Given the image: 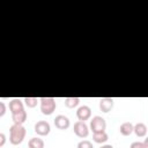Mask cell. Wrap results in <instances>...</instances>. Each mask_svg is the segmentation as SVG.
I'll return each mask as SVG.
<instances>
[{
    "instance_id": "obj_1",
    "label": "cell",
    "mask_w": 148,
    "mask_h": 148,
    "mask_svg": "<svg viewBox=\"0 0 148 148\" xmlns=\"http://www.w3.org/2000/svg\"><path fill=\"white\" fill-rule=\"evenodd\" d=\"M25 128L23 125H17V124H13L9 127V141L12 145L16 146L20 145L24 138H25Z\"/></svg>"
},
{
    "instance_id": "obj_2",
    "label": "cell",
    "mask_w": 148,
    "mask_h": 148,
    "mask_svg": "<svg viewBox=\"0 0 148 148\" xmlns=\"http://www.w3.org/2000/svg\"><path fill=\"white\" fill-rule=\"evenodd\" d=\"M40 102V111L45 116H50L54 112L57 104H56V99L52 97H42L39 98Z\"/></svg>"
},
{
    "instance_id": "obj_3",
    "label": "cell",
    "mask_w": 148,
    "mask_h": 148,
    "mask_svg": "<svg viewBox=\"0 0 148 148\" xmlns=\"http://www.w3.org/2000/svg\"><path fill=\"white\" fill-rule=\"evenodd\" d=\"M90 130L92 133H98V132H104L106 128V121L103 117L101 116H95L90 120Z\"/></svg>"
},
{
    "instance_id": "obj_4",
    "label": "cell",
    "mask_w": 148,
    "mask_h": 148,
    "mask_svg": "<svg viewBox=\"0 0 148 148\" xmlns=\"http://www.w3.org/2000/svg\"><path fill=\"white\" fill-rule=\"evenodd\" d=\"M73 130H74V133L79 138H87L88 134H89V127H88V125L84 121H81V120H79V121H76L74 124Z\"/></svg>"
},
{
    "instance_id": "obj_5",
    "label": "cell",
    "mask_w": 148,
    "mask_h": 148,
    "mask_svg": "<svg viewBox=\"0 0 148 148\" xmlns=\"http://www.w3.org/2000/svg\"><path fill=\"white\" fill-rule=\"evenodd\" d=\"M50 131H51V126H50V124H49L47 121H45V120H39V121H37V123L35 124V132H36L38 135H40V136L47 135V134L50 133Z\"/></svg>"
},
{
    "instance_id": "obj_6",
    "label": "cell",
    "mask_w": 148,
    "mask_h": 148,
    "mask_svg": "<svg viewBox=\"0 0 148 148\" xmlns=\"http://www.w3.org/2000/svg\"><path fill=\"white\" fill-rule=\"evenodd\" d=\"M53 123H54V126L58 130H67L69 127V125H71V121H69L68 117H66L64 114H58L54 118Z\"/></svg>"
},
{
    "instance_id": "obj_7",
    "label": "cell",
    "mask_w": 148,
    "mask_h": 148,
    "mask_svg": "<svg viewBox=\"0 0 148 148\" xmlns=\"http://www.w3.org/2000/svg\"><path fill=\"white\" fill-rule=\"evenodd\" d=\"M76 117L81 121H86L91 117V109L88 105H82L76 110Z\"/></svg>"
},
{
    "instance_id": "obj_8",
    "label": "cell",
    "mask_w": 148,
    "mask_h": 148,
    "mask_svg": "<svg viewBox=\"0 0 148 148\" xmlns=\"http://www.w3.org/2000/svg\"><path fill=\"white\" fill-rule=\"evenodd\" d=\"M113 108V98L111 97H103L99 99V110L104 113H108Z\"/></svg>"
},
{
    "instance_id": "obj_9",
    "label": "cell",
    "mask_w": 148,
    "mask_h": 148,
    "mask_svg": "<svg viewBox=\"0 0 148 148\" xmlns=\"http://www.w3.org/2000/svg\"><path fill=\"white\" fill-rule=\"evenodd\" d=\"M9 110L13 113H16V112H20V111H23L24 110V106H23V102L20 99V98H14L9 102Z\"/></svg>"
},
{
    "instance_id": "obj_10",
    "label": "cell",
    "mask_w": 148,
    "mask_h": 148,
    "mask_svg": "<svg viewBox=\"0 0 148 148\" xmlns=\"http://www.w3.org/2000/svg\"><path fill=\"white\" fill-rule=\"evenodd\" d=\"M12 119H13L14 124L23 125V123L27 120V111H25V110H23V111H20V112L13 113V114H12Z\"/></svg>"
},
{
    "instance_id": "obj_11",
    "label": "cell",
    "mask_w": 148,
    "mask_h": 148,
    "mask_svg": "<svg viewBox=\"0 0 148 148\" xmlns=\"http://www.w3.org/2000/svg\"><path fill=\"white\" fill-rule=\"evenodd\" d=\"M119 131L120 133L124 135V136H127V135H131L134 131V125L130 121H126V123H123L119 127Z\"/></svg>"
},
{
    "instance_id": "obj_12",
    "label": "cell",
    "mask_w": 148,
    "mask_h": 148,
    "mask_svg": "<svg viewBox=\"0 0 148 148\" xmlns=\"http://www.w3.org/2000/svg\"><path fill=\"white\" fill-rule=\"evenodd\" d=\"M133 132L135 133V135L138 138H142L147 134V126L143 123H138V124L134 125V131Z\"/></svg>"
},
{
    "instance_id": "obj_13",
    "label": "cell",
    "mask_w": 148,
    "mask_h": 148,
    "mask_svg": "<svg viewBox=\"0 0 148 148\" xmlns=\"http://www.w3.org/2000/svg\"><path fill=\"white\" fill-rule=\"evenodd\" d=\"M108 139H109V136H108V134H106L105 131H104V132H98V133H94V134H92V140H94L96 143H104V142L108 141Z\"/></svg>"
},
{
    "instance_id": "obj_14",
    "label": "cell",
    "mask_w": 148,
    "mask_h": 148,
    "mask_svg": "<svg viewBox=\"0 0 148 148\" xmlns=\"http://www.w3.org/2000/svg\"><path fill=\"white\" fill-rule=\"evenodd\" d=\"M29 148H44V141L40 138H31L28 142Z\"/></svg>"
},
{
    "instance_id": "obj_15",
    "label": "cell",
    "mask_w": 148,
    "mask_h": 148,
    "mask_svg": "<svg viewBox=\"0 0 148 148\" xmlns=\"http://www.w3.org/2000/svg\"><path fill=\"white\" fill-rule=\"evenodd\" d=\"M80 103V98L79 97H66L65 98V105L68 109H73L75 106H77Z\"/></svg>"
},
{
    "instance_id": "obj_16",
    "label": "cell",
    "mask_w": 148,
    "mask_h": 148,
    "mask_svg": "<svg viewBox=\"0 0 148 148\" xmlns=\"http://www.w3.org/2000/svg\"><path fill=\"white\" fill-rule=\"evenodd\" d=\"M38 101H39V99H38L37 97H25V98L23 99L24 104H25L28 108H35V106L37 105Z\"/></svg>"
},
{
    "instance_id": "obj_17",
    "label": "cell",
    "mask_w": 148,
    "mask_h": 148,
    "mask_svg": "<svg viewBox=\"0 0 148 148\" xmlns=\"http://www.w3.org/2000/svg\"><path fill=\"white\" fill-rule=\"evenodd\" d=\"M77 148H94V146L89 140H82L77 143Z\"/></svg>"
},
{
    "instance_id": "obj_18",
    "label": "cell",
    "mask_w": 148,
    "mask_h": 148,
    "mask_svg": "<svg viewBox=\"0 0 148 148\" xmlns=\"http://www.w3.org/2000/svg\"><path fill=\"white\" fill-rule=\"evenodd\" d=\"M130 148H146L143 142H140V141H134L131 143V147Z\"/></svg>"
},
{
    "instance_id": "obj_19",
    "label": "cell",
    "mask_w": 148,
    "mask_h": 148,
    "mask_svg": "<svg viewBox=\"0 0 148 148\" xmlns=\"http://www.w3.org/2000/svg\"><path fill=\"white\" fill-rule=\"evenodd\" d=\"M6 113V105L3 102H0V117H2Z\"/></svg>"
},
{
    "instance_id": "obj_20",
    "label": "cell",
    "mask_w": 148,
    "mask_h": 148,
    "mask_svg": "<svg viewBox=\"0 0 148 148\" xmlns=\"http://www.w3.org/2000/svg\"><path fill=\"white\" fill-rule=\"evenodd\" d=\"M5 142H6V136L3 133H0V147H2L5 145Z\"/></svg>"
},
{
    "instance_id": "obj_21",
    "label": "cell",
    "mask_w": 148,
    "mask_h": 148,
    "mask_svg": "<svg viewBox=\"0 0 148 148\" xmlns=\"http://www.w3.org/2000/svg\"><path fill=\"white\" fill-rule=\"evenodd\" d=\"M143 145H145V147H146V148H148V136L145 139V141H143Z\"/></svg>"
},
{
    "instance_id": "obj_22",
    "label": "cell",
    "mask_w": 148,
    "mask_h": 148,
    "mask_svg": "<svg viewBox=\"0 0 148 148\" xmlns=\"http://www.w3.org/2000/svg\"><path fill=\"white\" fill-rule=\"evenodd\" d=\"M101 148H113L111 145H104V146H102Z\"/></svg>"
}]
</instances>
